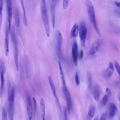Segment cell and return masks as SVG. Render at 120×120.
Returning a JSON list of instances; mask_svg holds the SVG:
<instances>
[{"label": "cell", "mask_w": 120, "mask_h": 120, "mask_svg": "<svg viewBox=\"0 0 120 120\" xmlns=\"http://www.w3.org/2000/svg\"><path fill=\"white\" fill-rule=\"evenodd\" d=\"M114 3L115 5L117 7H120V2L117 1H115L114 2Z\"/></svg>", "instance_id": "obj_35"}, {"label": "cell", "mask_w": 120, "mask_h": 120, "mask_svg": "<svg viewBox=\"0 0 120 120\" xmlns=\"http://www.w3.org/2000/svg\"><path fill=\"white\" fill-rule=\"evenodd\" d=\"M27 112L30 120L31 119L33 114V108L32 101L29 95L27 97Z\"/></svg>", "instance_id": "obj_11"}, {"label": "cell", "mask_w": 120, "mask_h": 120, "mask_svg": "<svg viewBox=\"0 0 120 120\" xmlns=\"http://www.w3.org/2000/svg\"><path fill=\"white\" fill-rule=\"evenodd\" d=\"M48 79L52 93L56 99L60 109L61 110L59 102L56 94L55 86L51 77L49 76Z\"/></svg>", "instance_id": "obj_13"}, {"label": "cell", "mask_w": 120, "mask_h": 120, "mask_svg": "<svg viewBox=\"0 0 120 120\" xmlns=\"http://www.w3.org/2000/svg\"><path fill=\"white\" fill-rule=\"evenodd\" d=\"M93 120H98V116L96 117Z\"/></svg>", "instance_id": "obj_36"}, {"label": "cell", "mask_w": 120, "mask_h": 120, "mask_svg": "<svg viewBox=\"0 0 120 120\" xmlns=\"http://www.w3.org/2000/svg\"><path fill=\"white\" fill-rule=\"evenodd\" d=\"M101 45L100 41L99 40L94 42L91 46L90 52V55H93L97 51Z\"/></svg>", "instance_id": "obj_14"}, {"label": "cell", "mask_w": 120, "mask_h": 120, "mask_svg": "<svg viewBox=\"0 0 120 120\" xmlns=\"http://www.w3.org/2000/svg\"><path fill=\"white\" fill-rule=\"evenodd\" d=\"M33 102L34 111V114H35L36 112L37 107V103L34 97L33 98Z\"/></svg>", "instance_id": "obj_28"}, {"label": "cell", "mask_w": 120, "mask_h": 120, "mask_svg": "<svg viewBox=\"0 0 120 120\" xmlns=\"http://www.w3.org/2000/svg\"><path fill=\"white\" fill-rule=\"evenodd\" d=\"M64 114L65 120H68L66 109L65 108L64 109Z\"/></svg>", "instance_id": "obj_34"}, {"label": "cell", "mask_w": 120, "mask_h": 120, "mask_svg": "<svg viewBox=\"0 0 120 120\" xmlns=\"http://www.w3.org/2000/svg\"><path fill=\"white\" fill-rule=\"evenodd\" d=\"M56 51L59 53L61 52L63 38L60 32L58 30L56 31Z\"/></svg>", "instance_id": "obj_8"}, {"label": "cell", "mask_w": 120, "mask_h": 120, "mask_svg": "<svg viewBox=\"0 0 120 120\" xmlns=\"http://www.w3.org/2000/svg\"><path fill=\"white\" fill-rule=\"evenodd\" d=\"M7 7L8 12V29L10 31L12 14V10L11 0H6Z\"/></svg>", "instance_id": "obj_7"}, {"label": "cell", "mask_w": 120, "mask_h": 120, "mask_svg": "<svg viewBox=\"0 0 120 120\" xmlns=\"http://www.w3.org/2000/svg\"><path fill=\"white\" fill-rule=\"evenodd\" d=\"M15 19L17 27H19L20 25V16L19 11L17 9H16L15 11Z\"/></svg>", "instance_id": "obj_23"}, {"label": "cell", "mask_w": 120, "mask_h": 120, "mask_svg": "<svg viewBox=\"0 0 120 120\" xmlns=\"http://www.w3.org/2000/svg\"><path fill=\"white\" fill-rule=\"evenodd\" d=\"M95 112V108L93 105L91 106L88 110L87 117L88 119L90 120L94 116Z\"/></svg>", "instance_id": "obj_20"}, {"label": "cell", "mask_w": 120, "mask_h": 120, "mask_svg": "<svg viewBox=\"0 0 120 120\" xmlns=\"http://www.w3.org/2000/svg\"><path fill=\"white\" fill-rule=\"evenodd\" d=\"M114 71V66L111 62H109L108 67L106 71V76L108 77L111 76Z\"/></svg>", "instance_id": "obj_19"}, {"label": "cell", "mask_w": 120, "mask_h": 120, "mask_svg": "<svg viewBox=\"0 0 120 120\" xmlns=\"http://www.w3.org/2000/svg\"><path fill=\"white\" fill-rule=\"evenodd\" d=\"M106 94L109 97L111 94V92L109 89L108 88H107L106 89Z\"/></svg>", "instance_id": "obj_32"}, {"label": "cell", "mask_w": 120, "mask_h": 120, "mask_svg": "<svg viewBox=\"0 0 120 120\" xmlns=\"http://www.w3.org/2000/svg\"><path fill=\"white\" fill-rule=\"evenodd\" d=\"M93 94L95 100L98 101L99 100L100 93V88L97 85H95L93 88Z\"/></svg>", "instance_id": "obj_16"}, {"label": "cell", "mask_w": 120, "mask_h": 120, "mask_svg": "<svg viewBox=\"0 0 120 120\" xmlns=\"http://www.w3.org/2000/svg\"><path fill=\"white\" fill-rule=\"evenodd\" d=\"M11 34V38L14 46V60L16 68L17 71L19 70L18 65V49L16 39L15 33Z\"/></svg>", "instance_id": "obj_5"}, {"label": "cell", "mask_w": 120, "mask_h": 120, "mask_svg": "<svg viewBox=\"0 0 120 120\" xmlns=\"http://www.w3.org/2000/svg\"><path fill=\"white\" fill-rule=\"evenodd\" d=\"M79 32L81 45L84 47L85 44L87 35V30L86 24L83 21H82L80 22Z\"/></svg>", "instance_id": "obj_3"}, {"label": "cell", "mask_w": 120, "mask_h": 120, "mask_svg": "<svg viewBox=\"0 0 120 120\" xmlns=\"http://www.w3.org/2000/svg\"><path fill=\"white\" fill-rule=\"evenodd\" d=\"M21 3L23 12V22L25 26H26L27 25V20L26 17V12L25 10L23 0H21Z\"/></svg>", "instance_id": "obj_22"}, {"label": "cell", "mask_w": 120, "mask_h": 120, "mask_svg": "<svg viewBox=\"0 0 120 120\" xmlns=\"http://www.w3.org/2000/svg\"><path fill=\"white\" fill-rule=\"evenodd\" d=\"M6 68L4 62L2 60L0 59V77L1 82L0 93L2 95L3 92L4 85V75Z\"/></svg>", "instance_id": "obj_4"}, {"label": "cell", "mask_w": 120, "mask_h": 120, "mask_svg": "<svg viewBox=\"0 0 120 120\" xmlns=\"http://www.w3.org/2000/svg\"><path fill=\"white\" fill-rule=\"evenodd\" d=\"M115 65L117 71L119 75H120V65L119 63L117 62H115Z\"/></svg>", "instance_id": "obj_27"}, {"label": "cell", "mask_w": 120, "mask_h": 120, "mask_svg": "<svg viewBox=\"0 0 120 120\" xmlns=\"http://www.w3.org/2000/svg\"><path fill=\"white\" fill-rule=\"evenodd\" d=\"M41 11L42 18L44 26L46 32L48 37L50 35L49 25L45 1H41Z\"/></svg>", "instance_id": "obj_2"}, {"label": "cell", "mask_w": 120, "mask_h": 120, "mask_svg": "<svg viewBox=\"0 0 120 120\" xmlns=\"http://www.w3.org/2000/svg\"><path fill=\"white\" fill-rule=\"evenodd\" d=\"M2 120H7V114L6 109L5 107H3L2 109Z\"/></svg>", "instance_id": "obj_25"}, {"label": "cell", "mask_w": 120, "mask_h": 120, "mask_svg": "<svg viewBox=\"0 0 120 120\" xmlns=\"http://www.w3.org/2000/svg\"><path fill=\"white\" fill-rule=\"evenodd\" d=\"M86 77L89 88L90 90H91L93 82L92 75L90 72H87Z\"/></svg>", "instance_id": "obj_21"}, {"label": "cell", "mask_w": 120, "mask_h": 120, "mask_svg": "<svg viewBox=\"0 0 120 120\" xmlns=\"http://www.w3.org/2000/svg\"><path fill=\"white\" fill-rule=\"evenodd\" d=\"M68 0H63V7L64 9H65L67 7L68 3Z\"/></svg>", "instance_id": "obj_30"}, {"label": "cell", "mask_w": 120, "mask_h": 120, "mask_svg": "<svg viewBox=\"0 0 120 120\" xmlns=\"http://www.w3.org/2000/svg\"><path fill=\"white\" fill-rule=\"evenodd\" d=\"M85 3L90 21L98 36L101 37V35L97 26L94 8L91 1L89 0L85 1Z\"/></svg>", "instance_id": "obj_1"}, {"label": "cell", "mask_w": 120, "mask_h": 120, "mask_svg": "<svg viewBox=\"0 0 120 120\" xmlns=\"http://www.w3.org/2000/svg\"><path fill=\"white\" fill-rule=\"evenodd\" d=\"M62 88L64 93L65 97L68 112L70 114L72 107V104L71 98L67 86Z\"/></svg>", "instance_id": "obj_6"}, {"label": "cell", "mask_w": 120, "mask_h": 120, "mask_svg": "<svg viewBox=\"0 0 120 120\" xmlns=\"http://www.w3.org/2000/svg\"><path fill=\"white\" fill-rule=\"evenodd\" d=\"M83 50L81 49L80 50L79 54V58L80 59H82L83 56Z\"/></svg>", "instance_id": "obj_33"}, {"label": "cell", "mask_w": 120, "mask_h": 120, "mask_svg": "<svg viewBox=\"0 0 120 120\" xmlns=\"http://www.w3.org/2000/svg\"><path fill=\"white\" fill-rule=\"evenodd\" d=\"M109 116L111 118L115 116L117 111V109L116 105L114 103H111L110 104Z\"/></svg>", "instance_id": "obj_18"}, {"label": "cell", "mask_w": 120, "mask_h": 120, "mask_svg": "<svg viewBox=\"0 0 120 120\" xmlns=\"http://www.w3.org/2000/svg\"><path fill=\"white\" fill-rule=\"evenodd\" d=\"M109 98L106 94L103 97L102 99V103L103 106L105 105L107 103Z\"/></svg>", "instance_id": "obj_26"}, {"label": "cell", "mask_w": 120, "mask_h": 120, "mask_svg": "<svg viewBox=\"0 0 120 120\" xmlns=\"http://www.w3.org/2000/svg\"><path fill=\"white\" fill-rule=\"evenodd\" d=\"M8 27L6 28L4 39V47L5 56H7L9 52V37Z\"/></svg>", "instance_id": "obj_12"}, {"label": "cell", "mask_w": 120, "mask_h": 120, "mask_svg": "<svg viewBox=\"0 0 120 120\" xmlns=\"http://www.w3.org/2000/svg\"><path fill=\"white\" fill-rule=\"evenodd\" d=\"M79 27L78 24L77 23H75L71 29L70 35L71 37H76L79 32Z\"/></svg>", "instance_id": "obj_15"}, {"label": "cell", "mask_w": 120, "mask_h": 120, "mask_svg": "<svg viewBox=\"0 0 120 120\" xmlns=\"http://www.w3.org/2000/svg\"><path fill=\"white\" fill-rule=\"evenodd\" d=\"M72 54L74 64L76 66L77 64L78 45L75 41H74L72 44Z\"/></svg>", "instance_id": "obj_10"}, {"label": "cell", "mask_w": 120, "mask_h": 120, "mask_svg": "<svg viewBox=\"0 0 120 120\" xmlns=\"http://www.w3.org/2000/svg\"><path fill=\"white\" fill-rule=\"evenodd\" d=\"M57 1V0L50 1V8L52 26L53 28H54L55 26V7Z\"/></svg>", "instance_id": "obj_9"}, {"label": "cell", "mask_w": 120, "mask_h": 120, "mask_svg": "<svg viewBox=\"0 0 120 120\" xmlns=\"http://www.w3.org/2000/svg\"><path fill=\"white\" fill-rule=\"evenodd\" d=\"M79 78L78 74L77 72H76L75 75V79L76 83L77 85H79L80 83Z\"/></svg>", "instance_id": "obj_29"}, {"label": "cell", "mask_w": 120, "mask_h": 120, "mask_svg": "<svg viewBox=\"0 0 120 120\" xmlns=\"http://www.w3.org/2000/svg\"><path fill=\"white\" fill-rule=\"evenodd\" d=\"M106 113L105 112L103 113L101 115L99 120H106Z\"/></svg>", "instance_id": "obj_31"}, {"label": "cell", "mask_w": 120, "mask_h": 120, "mask_svg": "<svg viewBox=\"0 0 120 120\" xmlns=\"http://www.w3.org/2000/svg\"><path fill=\"white\" fill-rule=\"evenodd\" d=\"M40 111L42 120H45V105L44 101L42 98L40 101Z\"/></svg>", "instance_id": "obj_17"}, {"label": "cell", "mask_w": 120, "mask_h": 120, "mask_svg": "<svg viewBox=\"0 0 120 120\" xmlns=\"http://www.w3.org/2000/svg\"><path fill=\"white\" fill-rule=\"evenodd\" d=\"M3 6V1L2 0H0V30H1L2 19V10Z\"/></svg>", "instance_id": "obj_24"}]
</instances>
